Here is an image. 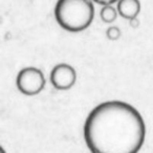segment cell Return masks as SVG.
Segmentation results:
<instances>
[{"mask_svg":"<svg viewBox=\"0 0 153 153\" xmlns=\"http://www.w3.org/2000/svg\"><path fill=\"white\" fill-rule=\"evenodd\" d=\"M83 132L92 153H137L145 143L146 124L132 105L107 101L90 111Z\"/></svg>","mask_w":153,"mask_h":153,"instance_id":"obj_1","label":"cell"},{"mask_svg":"<svg viewBox=\"0 0 153 153\" xmlns=\"http://www.w3.org/2000/svg\"><path fill=\"white\" fill-rule=\"evenodd\" d=\"M55 18L63 30L79 33L92 23L94 7L91 0H58L55 7Z\"/></svg>","mask_w":153,"mask_h":153,"instance_id":"obj_2","label":"cell"},{"mask_svg":"<svg viewBox=\"0 0 153 153\" xmlns=\"http://www.w3.org/2000/svg\"><path fill=\"white\" fill-rule=\"evenodd\" d=\"M16 85L21 94L36 96L45 87V78L42 70L37 67L22 68L17 74Z\"/></svg>","mask_w":153,"mask_h":153,"instance_id":"obj_3","label":"cell"},{"mask_svg":"<svg viewBox=\"0 0 153 153\" xmlns=\"http://www.w3.org/2000/svg\"><path fill=\"white\" fill-rule=\"evenodd\" d=\"M51 83L58 90H68L76 84V71L71 65L60 63L51 69Z\"/></svg>","mask_w":153,"mask_h":153,"instance_id":"obj_4","label":"cell"},{"mask_svg":"<svg viewBox=\"0 0 153 153\" xmlns=\"http://www.w3.org/2000/svg\"><path fill=\"white\" fill-rule=\"evenodd\" d=\"M117 12L121 17L128 20L136 19L140 12V0H120L117 2Z\"/></svg>","mask_w":153,"mask_h":153,"instance_id":"obj_5","label":"cell"},{"mask_svg":"<svg viewBox=\"0 0 153 153\" xmlns=\"http://www.w3.org/2000/svg\"><path fill=\"white\" fill-rule=\"evenodd\" d=\"M117 10H115L111 5H104L100 12V17L103 22L105 23H112L117 18Z\"/></svg>","mask_w":153,"mask_h":153,"instance_id":"obj_6","label":"cell"},{"mask_svg":"<svg viewBox=\"0 0 153 153\" xmlns=\"http://www.w3.org/2000/svg\"><path fill=\"white\" fill-rule=\"evenodd\" d=\"M106 36L109 40H112V41L117 40L120 38V36H121V30L117 26H110L106 30Z\"/></svg>","mask_w":153,"mask_h":153,"instance_id":"obj_7","label":"cell"},{"mask_svg":"<svg viewBox=\"0 0 153 153\" xmlns=\"http://www.w3.org/2000/svg\"><path fill=\"white\" fill-rule=\"evenodd\" d=\"M94 2L99 3V4H102V5H111L115 2H119L120 0H92Z\"/></svg>","mask_w":153,"mask_h":153,"instance_id":"obj_8","label":"cell"}]
</instances>
